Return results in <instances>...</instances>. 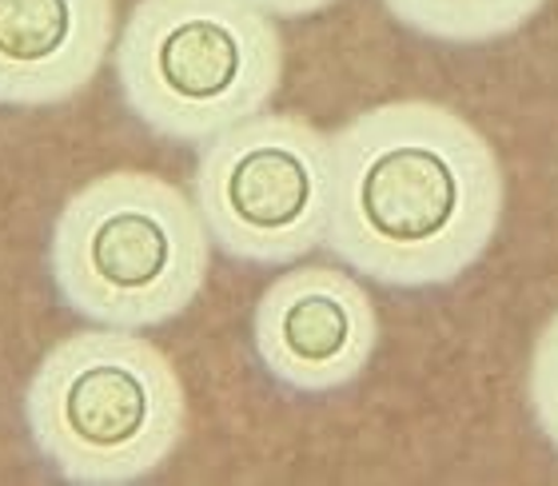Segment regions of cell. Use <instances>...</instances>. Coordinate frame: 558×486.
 I'll return each instance as SVG.
<instances>
[{"label":"cell","instance_id":"obj_1","mask_svg":"<svg viewBox=\"0 0 558 486\" xmlns=\"http://www.w3.org/2000/svg\"><path fill=\"white\" fill-rule=\"evenodd\" d=\"M507 208L499 151L466 117L430 100L367 108L331 136L327 252L396 291L471 271Z\"/></svg>","mask_w":558,"mask_h":486},{"label":"cell","instance_id":"obj_8","mask_svg":"<svg viewBox=\"0 0 558 486\" xmlns=\"http://www.w3.org/2000/svg\"><path fill=\"white\" fill-rule=\"evenodd\" d=\"M547 0H384L403 28L442 45H490L519 33Z\"/></svg>","mask_w":558,"mask_h":486},{"label":"cell","instance_id":"obj_10","mask_svg":"<svg viewBox=\"0 0 558 486\" xmlns=\"http://www.w3.org/2000/svg\"><path fill=\"white\" fill-rule=\"evenodd\" d=\"M252 4H259V9L279 16V21H303V16H315V12L331 9L336 0H252Z\"/></svg>","mask_w":558,"mask_h":486},{"label":"cell","instance_id":"obj_9","mask_svg":"<svg viewBox=\"0 0 558 486\" xmlns=\"http://www.w3.org/2000/svg\"><path fill=\"white\" fill-rule=\"evenodd\" d=\"M526 403H531L543 439L558 454V312L538 331L531 363H526Z\"/></svg>","mask_w":558,"mask_h":486},{"label":"cell","instance_id":"obj_5","mask_svg":"<svg viewBox=\"0 0 558 486\" xmlns=\"http://www.w3.org/2000/svg\"><path fill=\"white\" fill-rule=\"evenodd\" d=\"M192 199L228 259L295 264L331 228V136L303 117L256 112L199 144Z\"/></svg>","mask_w":558,"mask_h":486},{"label":"cell","instance_id":"obj_6","mask_svg":"<svg viewBox=\"0 0 558 486\" xmlns=\"http://www.w3.org/2000/svg\"><path fill=\"white\" fill-rule=\"evenodd\" d=\"M379 343V315L351 271L307 264L259 295L252 348L283 391L331 394L360 379Z\"/></svg>","mask_w":558,"mask_h":486},{"label":"cell","instance_id":"obj_7","mask_svg":"<svg viewBox=\"0 0 558 486\" xmlns=\"http://www.w3.org/2000/svg\"><path fill=\"white\" fill-rule=\"evenodd\" d=\"M117 0H0V108H57L96 81Z\"/></svg>","mask_w":558,"mask_h":486},{"label":"cell","instance_id":"obj_4","mask_svg":"<svg viewBox=\"0 0 558 486\" xmlns=\"http://www.w3.org/2000/svg\"><path fill=\"white\" fill-rule=\"evenodd\" d=\"M279 81L283 36L252 0H136L117 45L129 117L187 148L268 112Z\"/></svg>","mask_w":558,"mask_h":486},{"label":"cell","instance_id":"obj_2","mask_svg":"<svg viewBox=\"0 0 558 486\" xmlns=\"http://www.w3.org/2000/svg\"><path fill=\"white\" fill-rule=\"evenodd\" d=\"M211 240L196 199L151 172H108L64 199L48 276L60 303L93 327L172 324L208 283Z\"/></svg>","mask_w":558,"mask_h":486},{"label":"cell","instance_id":"obj_3","mask_svg":"<svg viewBox=\"0 0 558 486\" xmlns=\"http://www.w3.org/2000/svg\"><path fill=\"white\" fill-rule=\"evenodd\" d=\"M36 454L76 486H124L160 471L184 442L187 394L151 339L93 327L60 339L24 391Z\"/></svg>","mask_w":558,"mask_h":486}]
</instances>
